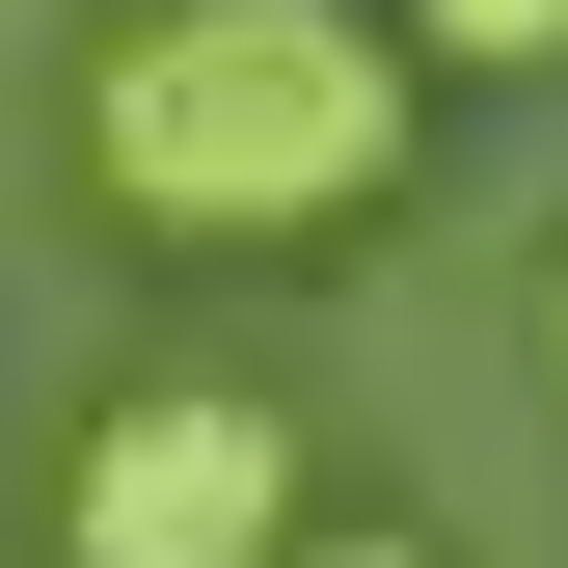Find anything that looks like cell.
<instances>
[{"label": "cell", "mask_w": 568, "mask_h": 568, "mask_svg": "<svg viewBox=\"0 0 568 568\" xmlns=\"http://www.w3.org/2000/svg\"><path fill=\"white\" fill-rule=\"evenodd\" d=\"M434 135V54L379 0H109L82 28V190L135 244H352Z\"/></svg>", "instance_id": "1"}, {"label": "cell", "mask_w": 568, "mask_h": 568, "mask_svg": "<svg viewBox=\"0 0 568 568\" xmlns=\"http://www.w3.org/2000/svg\"><path fill=\"white\" fill-rule=\"evenodd\" d=\"M298 541V406L271 379H135L54 460V568H271Z\"/></svg>", "instance_id": "2"}, {"label": "cell", "mask_w": 568, "mask_h": 568, "mask_svg": "<svg viewBox=\"0 0 568 568\" xmlns=\"http://www.w3.org/2000/svg\"><path fill=\"white\" fill-rule=\"evenodd\" d=\"M379 28L434 54V82H541V54H568V0H379Z\"/></svg>", "instance_id": "3"}, {"label": "cell", "mask_w": 568, "mask_h": 568, "mask_svg": "<svg viewBox=\"0 0 568 568\" xmlns=\"http://www.w3.org/2000/svg\"><path fill=\"white\" fill-rule=\"evenodd\" d=\"M271 568H434V541H406V515H298Z\"/></svg>", "instance_id": "4"}, {"label": "cell", "mask_w": 568, "mask_h": 568, "mask_svg": "<svg viewBox=\"0 0 568 568\" xmlns=\"http://www.w3.org/2000/svg\"><path fill=\"white\" fill-rule=\"evenodd\" d=\"M541 379H568V271H541Z\"/></svg>", "instance_id": "5"}]
</instances>
